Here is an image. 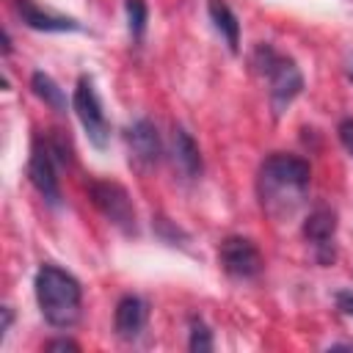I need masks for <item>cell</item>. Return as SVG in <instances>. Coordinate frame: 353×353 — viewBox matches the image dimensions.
I'll list each match as a JSON object with an SVG mask.
<instances>
[{"label":"cell","instance_id":"obj_1","mask_svg":"<svg viewBox=\"0 0 353 353\" xmlns=\"http://www.w3.org/2000/svg\"><path fill=\"white\" fill-rule=\"evenodd\" d=\"M312 168L303 157L276 152L259 165V201L270 215H290L309 190Z\"/></svg>","mask_w":353,"mask_h":353},{"label":"cell","instance_id":"obj_2","mask_svg":"<svg viewBox=\"0 0 353 353\" xmlns=\"http://www.w3.org/2000/svg\"><path fill=\"white\" fill-rule=\"evenodd\" d=\"M36 301L44 320L55 328H72L80 320L83 287L80 281L58 265H41L33 279Z\"/></svg>","mask_w":353,"mask_h":353},{"label":"cell","instance_id":"obj_3","mask_svg":"<svg viewBox=\"0 0 353 353\" xmlns=\"http://www.w3.org/2000/svg\"><path fill=\"white\" fill-rule=\"evenodd\" d=\"M254 69L268 80V97H270V108L276 116H281L290 102L301 94L303 88V74L301 69L295 66L292 58L287 55H279L270 44H259L254 50V58H251Z\"/></svg>","mask_w":353,"mask_h":353},{"label":"cell","instance_id":"obj_4","mask_svg":"<svg viewBox=\"0 0 353 353\" xmlns=\"http://www.w3.org/2000/svg\"><path fill=\"white\" fill-rule=\"evenodd\" d=\"M88 196L94 201V207L124 234H135L138 232V218H135V207L132 199L127 193L124 185L110 182V179H94L88 185Z\"/></svg>","mask_w":353,"mask_h":353},{"label":"cell","instance_id":"obj_5","mask_svg":"<svg viewBox=\"0 0 353 353\" xmlns=\"http://www.w3.org/2000/svg\"><path fill=\"white\" fill-rule=\"evenodd\" d=\"M72 108L91 141V146L97 149H105L108 141H110V124L105 119V110H102V102L97 97V88H94V80L88 74H83L74 85V94H72Z\"/></svg>","mask_w":353,"mask_h":353},{"label":"cell","instance_id":"obj_6","mask_svg":"<svg viewBox=\"0 0 353 353\" xmlns=\"http://www.w3.org/2000/svg\"><path fill=\"white\" fill-rule=\"evenodd\" d=\"M55 165H58V160L50 149L47 135H36L33 149H30V160H28V179L50 207L61 204V185L55 176Z\"/></svg>","mask_w":353,"mask_h":353},{"label":"cell","instance_id":"obj_7","mask_svg":"<svg viewBox=\"0 0 353 353\" xmlns=\"http://www.w3.org/2000/svg\"><path fill=\"white\" fill-rule=\"evenodd\" d=\"M218 262H221V268L232 279H254L265 268V259H262L259 248L254 245V240L237 237V234L221 240V245H218Z\"/></svg>","mask_w":353,"mask_h":353},{"label":"cell","instance_id":"obj_8","mask_svg":"<svg viewBox=\"0 0 353 353\" xmlns=\"http://www.w3.org/2000/svg\"><path fill=\"white\" fill-rule=\"evenodd\" d=\"M334 232H336V212L328 207H317L303 221V237L314 245V256L320 265L334 262Z\"/></svg>","mask_w":353,"mask_h":353},{"label":"cell","instance_id":"obj_9","mask_svg":"<svg viewBox=\"0 0 353 353\" xmlns=\"http://www.w3.org/2000/svg\"><path fill=\"white\" fill-rule=\"evenodd\" d=\"M127 146H130L132 160L141 163V165H154L160 160V152H163L157 127L149 119H138L135 124H130V130H127Z\"/></svg>","mask_w":353,"mask_h":353},{"label":"cell","instance_id":"obj_10","mask_svg":"<svg viewBox=\"0 0 353 353\" xmlns=\"http://www.w3.org/2000/svg\"><path fill=\"white\" fill-rule=\"evenodd\" d=\"M14 11L17 17L33 28V30H44V33H63V30H80V22L72 17H61L52 11L39 8L33 0H14Z\"/></svg>","mask_w":353,"mask_h":353},{"label":"cell","instance_id":"obj_11","mask_svg":"<svg viewBox=\"0 0 353 353\" xmlns=\"http://www.w3.org/2000/svg\"><path fill=\"white\" fill-rule=\"evenodd\" d=\"M146 320H149V306L143 298L138 295H124L119 303H116V314H113V325H116V334L121 339H138L141 331L146 328Z\"/></svg>","mask_w":353,"mask_h":353},{"label":"cell","instance_id":"obj_12","mask_svg":"<svg viewBox=\"0 0 353 353\" xmlns=\"http://www.w3.org/2000/svg\"><path fill=\"white\" fill-rule=\"evenodd\" d=\"M171 146H174V163H176V168L185 176H199L201 174V152H199V143L193 141V135L185 127H174Z\"/></svg>","mask_w":353,"mask_h":353},{"label":"cell","instance_id":"obj_13","mask_svg":"<svg viewBox=\"0 0 353 353\" xmlns=\"http://www.w3.org/2000/svg\"><path fill=\"white\" fill-rule=\"evenodd\" d=\"M207 11H210V19H212L215 30L223 36L226 47H229L232 52H237V50H240V22H237L234 11H232L223 0H210Z\"/></svg>","mask_w":353,"mask_h":353},{"label":"cell","instance_id":"obj_14","mask_svg":"<svg viewBox=\"0 0 353 353\" xmlns=\"http://www.w3.org/2000/svg\"><path fill=\"white\" fill-rule=\"evenodd\" d=\"M30 88L39 99H44V105H50L55 113H66V94L63 88L44 72H33L30 74Z\"/></svg>","mask_w":353,"mask_h":353},{"label":"cell","instance_id":"obj_15","mask_svg":"<svg viewBox=\"0 0 353 353\" xmlns=\"http://www.w3.org/2000/svg\"><path fill=\"white\" fill-rule=\"evenodd\" d=\"M124 11H127V30L132 36V41H141L146 33V22H149V8L143 0H124Z\"/></svg>","mask_w":353,"mask_h":353},{"label":"cell","instance_id":"obj_16","mask_svg":"<svg viewBox=\"0 0 353 353\" xmlns=\"http://www.w3.org/2000/svg\"><path fill=\"white\" fill-rule=\"evenodd\" d=\"M188 347L193 353L212 350V331L207 328V323L201 317H190V339H188Z\"/></svg>","mask_w":353,"mask_h":353},{"label":"cell","instance_id":"obj_17","mask_svg":"<svg viewBox=\"0 0 353 353\" xmlns=\"http://www.w3.org/2000/svg\"><path fill=\"white\" fill-rule=\"evenodd\" d=\"M336 135H339L342 146L347 149V154L353 157V119H342L339 127H336Z\"/></svg>","mask_w":353,"mask_h":353},{"label":"cell","instance_id":"obj_18","mask_svg":"<svg viewBox=\"0 0 353 353\" xmlns=\"http://www.w3.org/2000/svg\"><path fill=\"white\" fill-rule=\"evenodd\" d=\"M44 347H47V350H80V345H77V342H72V339H66V336L52 339V342H47Z\"/></svg>","mask_w":353,"mask_h":353},{"label":"cell","instance_id":"obj_19","mask_svg":"<svg viewBox=\"0 0 353 353\" xmlns=\"http://www.w3.org/2000/svg\"><path fill=\"white\" fill-rule=\"evenodd\" d=\"M336 306L353 317V292H336Z\"/></svg>","mask_w":353,"mask_h":353},{"label":"cell","instance_id":"obj_20","mask_svg":"<svg viewBox=\"0 0 353 353\" xmlns=\"http://www.w3.org/2000/svg\"><path fill=\"white\" fill-rule=\"evenodd\" d=\"M0 312H3V325H0V334L6 336V331L11 328V320H14V314H11V309H8V306H3Z\"/></svg>","mask_w":353,"mask_h":353},{"label":"cell","instance_id":"obj_21","mask_svg":"<svg viewBox=\"0 0 353 353\" xmlns=\"http://www.w3.org/2000/svg\"><path fill=\"white\" fill-rule=\"evenodd\" d=\"M3 52H6V55L11 52V36H8V30L3 33Z\"/></svg>","mask_w":353,"mask_h":353},{"label":"cell","instance_id":"obj_22","mask_svg":"<svg viewBox=\"0 0 353 353\" xmlns=\"http://www.w3.org/2000/svg\"><path fill=\"white\" fill-rule=\"evenodd\" d=\"M350 77H353V72H350Z\"/></svg>","mask_w":353,"mask_h":353}]
</instances>
